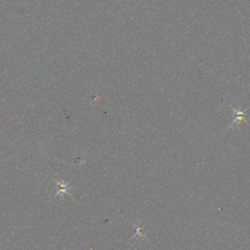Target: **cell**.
Masks as SVG:
<instances>
[{
    "instance_id": "cell-1",
    "label": "cell",
    "mask_w": 250,
    "mask_h": 250,
    "mask_svg": "<svg viewBox=\"0 0 250 250\" xmlns=\"http://www.w3.org/2000/svg\"><path fill=\"white\" fill-rule=\"evenodd\" d=\"M231 108L234 113V119H233V122L230 127H233V126L238 125L242 121H245V110H237V109L233 108L232 106H231Z\"/></svg>"
}]
</instances>
